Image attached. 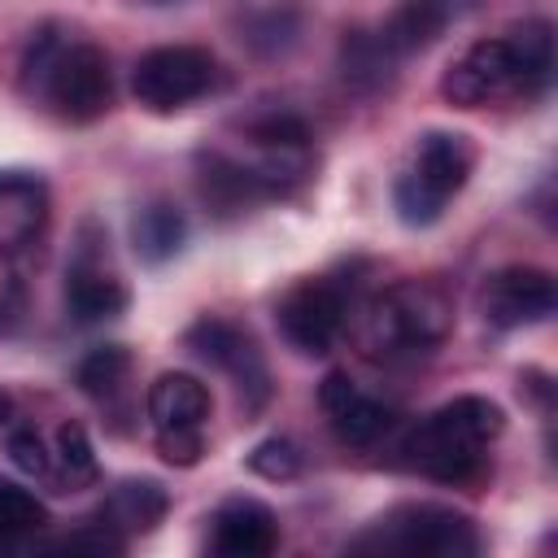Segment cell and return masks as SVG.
<instances>
[{"mask_svg":"<svg viewBox=\"0 0 558 558\" xmlns=\"http://www.w3.org/2000/svg\"><path fill=\"white\" fill-rule=\"evenodd\" d=\"M22 92L52 118L87 126L113 105V70L105 48H96L92 39H74L61 26H44L26 44Z\"/></svg>","mask_w":558,"mask_h":558,"instance_id":"cell-1","label":"cell"},{"mask_svg":"<svg viewBox=\"0 0 558 558\" xmlns=\"http://www.w3.org/2000/svg\"><path fill=\"white\" fill-rule=\"evenodd\" d=\"M453 331V301L436 279H397L357 314V344L366 357L401 366L432 357Z\"/></svg>","mask_w":558,"mask_h":558,"instance_id":"cell-2","label":"cell"},{"mask_svg":"<svg viewBox=\"0 0 558 558\" xmlns=\"http://www.w3.org/2000/svg\"><path fill=\"white\" fill-rule=\"evenodd\" d=\"M501 427H506V414H501L497 401H488V397H453V401H445L440 410L423 414L410 427L401 453L427 480L471 484L484 471L488 445L501 436Z\"/></svg>","mask_w":558,"mask_h":558,"instance_id":"cell-3","label":"cell"},{"mask_svg":"<svg viewBox=\"0 0 558 558\" xmlns=\"http://www.w3.org/2000/svg\"><path fill=\"white\" fill-rule=\"evenodd\" d=\"M475 170V148L458 131H423L405 148L392 174V209L405 227H432L445 218L449 201L466 187Z\"/></svg>","mask_w":558,"mask_h":558,"instance_id":"cell-4","label":"cell"},{"mask_svg":"<svg viewBox=\"0 0 558 558\" xmlns=\"http://www.w3.org/2000/svg\"><path fill=\"white\" fill-rule=\"evenodd\" d=\"M349 549L357 554H405V558H471L480 554L475 523L436 501H405L379 514Z\"/></svg>","mask_w":558,"mask_h":558,"instance_id":"cell-5","label":"cell"},{"mask_svg":"<svg viewBox=\"0 0 558 558\" xmlns=\"http://www.w3.org/2000/svg\"><path fill=\"white\" fill-rule=\"evenodd\" d=\"M209 414H214V397L196 375L166 371L148 384V418L157 427V449L170 466H196L201 462Z\"/></svg>","mask_w":558,"mask_h":558,"instance_id":"cell-6","label":"cell"},{"mask_svg":"<svg viewBox=\"0 0 558 558\" xmlns=\"http://www.w3.org/2000/svg\"><path fill=\"white\" fill-rule=\"evenodd\" d=\"M218 78V61L196 44L148 48L131 70V92L148 113H174L201 100Z\"/></svg>","mask_w":558,"mask_h":558,"instance_id":"cell-7","label":"cell"},{"mask_svg":"<svg viewBox=\"0 0 558 558\" xmlns=\"http://www.w3.org/2000/svg\"><path fill=\"white\" fill-rule=\"evenodd\" d=\"M275 323L283 331V340L305 353V357H323L344 323H349V288L331 275H310V279H296L279 305H275Z\"/></svg>","mask_w":558,"mask_h":558,"instance_id":"cell-8","label":"cell"},{"mask_svg":"<svg viewBox=\"0 0 558 558\" xmlns=\"http://www.w3.org/2000/svg\"><path fill=\"white\" fill-rule=\"evenodd\" d=\"M183 344H187L201 362H209L214 371H222V375L235 384V397L244 401L248 414H257V410L270 401V392H275L270 366H266L257 340H253L240 323H227V318H209V314H205V318H196V323L187 327Z\"/></svg>","mask_w":558,"mask_h":558,"instance_id":"cell-9","label":"cell"},{"mask_svg":"<svg viewBox=\"0 0 558 558\" xmlns=\"http://www.w3.org/2000/svg\"><path fill=\"white\" fill-rule=\"evenodd\" d=\"M440 96L458 109H480L488 100L501 96H527V78H523V57L514 35H497V39H480L471 44L440 78Z\"/></svg>","mask_w":558,"mask_h":558,"instance_id":"cell-10","label":"cell"},{"mask_svg":"<svg viewBox=\"0 0 558 558\" xmlns=\"http://www.w3.org/2000/svg\"><path fill=\"white\" fill-rule=\"evenodd\" d=\"M475 301H480V314L488 327L519 331V327L545 323L558 310V283L545 266H501V270L484 275Z\"/></svg>","mask_w":558,"mask_h":558,"instance_id":"cell-11","label":"cell"},{"mask_svg":"<svg viewBox=\"0 0 558 558\" xmlns=\"http://www.w3.org/2000/svg\"><path fill=\"white\" fill-rule=\"evenodd\" d=\"M318 405H323V418H327V427L336 432V440L349 445V449H371V445H379V440L392 432V423H397L392 405H384L379 397L362 392L344 371H331V375L323 379Z\"/></svg>","mask_w":558,"mask_h":558,"instance_id":"cell-12","label":"cell"},{"mask_svg":"<svg viewBox=\"0 0 558 558\" xmlns=\"http://www.w3.org/2000/svg\"><path fill=\"white\" fill-rule=\"evenodd\" d=\"M279 545V519L257 497H227L209 514V554L218 558H266Z\"/></svg>","mask_w":558,"mask_h":558,"instance_id":"cell-13","label":"cell"},{"mask_svg":"<svg viewBox=\"0 0 558 558\" xmlns=\"http://www.w3.org/2000/svg\"><path fill=\"white\" fill-rule=\"evenodd\" d=\"M48 227V183L31 170H0V262L22 257Z\"/></svg>","mask_w":558,"mask_h":558,"instance_id":"cell-14","label":"cell"},{"mask_svg":"<svg viewBox=\"0 0 558 558\" xmlns=\"http://www.w3.org/2000/svg\"><path fill=\"white\" fill-rule=\"evenodd\" d=\"M131 292L126 283L105 266L100 248L96 244H83L74 253V262L65 266V305L78 323H105V318H118L126 310Z\"/></svg>","mask_w":558,"mask_h":558,"instance_id":"cell-15","label":"cell"},{"mask_svg":"<svg viewBox=\"0 0 558 558\" xmlns=\"http://www.w3.org/2000/svg\"><path fill=\"white\" fill-rule=\"evenodd\" d=\"M196 192L218 218L248 214L257 201H266L257 174L235 153H222V148H201L196 153Z\"/></svg>","mask_w":558,"mask_h":558,"instance_id":"cell-16","label":"cell"},{"mask_svg":"<svg viewBox=\"0 0 558 558\" xmlns=\"http://www.w3.org/2000/svg\"><path fill=\"white\" fill-rule=\"evenodd\" d=\"M449 22H453V0H401V4L384 17V26H379L375 35H379L384 48L401 61V57L427 52V48L445 35Z\"/></svg>","mask_w":558,"mask_h":558,"instance_id":"cell-17","label":"cell"},{"mask_svg":"<svg viewBox=\"0 0 558 558\" xmlns=\"http://www.w3.org/2000/svg\"><path fill=\"white\" fill-rule=\"evenodd\" d=\"M166 510H170V493L157 480H122L109 488L96 519L118 536H140V532H153L166 519Z\"/></svg>","mask_w":558,"mask_h":558,"instance_id":"cell-18","label":"cell"},{"mask_svg":"<svg viewBox=\"0 0 558 558\" xmlns=\"http://www.w3.org/2000/svg\"><path fill=\"white\" fill-rule=\"evenodd\" d=\"M131 240H135V253L148 262V266H161L170 262L183 240H187V218L179 205L170 201H148L135 218H131Z\"/></svg>","mask_w":558,"mask_h":558,"instance_id":"cell-19","label":"cell"},{"mask_svg":"<svg viewBox=\"0 0 558 558\" xmlns=\"http://www.w3.org/2000/svg\"><path fill=\"white\" fill-rule=\"evenodd\" d=\"M397 57L384 48V39L375 31H349L344 44H340V74L349 87L357 92H375L388 83Z\"/></svg>","mask_w":558,"mask_h":558,"instance_id":"cell-20","label":"cell"},{"mask_svg":"<svg viewBox=\"0 0 558 558\" xmlns=\"http://www.w3.org/2000/svg\"><path fill=\"white\" fill-rule=\"evenodd\" d=\"M52 466H57V480H61L65 488H87V484H96L100 466H96V449H92L83 423H61V427H57Z\"/></svg>","mask_w":558,"mask_h":558,"instance_id":"cell-21","label":"cell"},{"mask_svg":"<svg viewBox=\"0 0 558 558\" xmlns=\"http://www.w3.org/2000/svg\"><path fill=\"white\" fill-rule=\"evenodd\" d=\"M44 523H48V506L31 488H22V484L0 475V545L35 536Z\"/></svg>","mask_w":558,"mask_h":558,"instance_id":"cell-22","label":"cell"},{"mask_svg":"<svg viewBox=\"0 0 558 558\" xmlns=\"http://www.w3.org/2000/svg\"><path fill=\"white\" fill-rule=\"evenodd\" d=\"M514 44H519V57H523V78H527V96H541L549 87V74H554V26L545 17H532L523 26L510 31Z\"/></svg>","mask_w":558,"mask_h":558,"instance_id":"cell-23","label":"cell"},{"mask_svg":"<svg viewBox=\"0 0 558 558\" xmlns=\"http://www.w3.org/2000/svg\"><path fill=\"white\" fill-rule=\"evenodd\" d=\"M126 375H131V353H126L122 344H100V349H92V353L78 362V371H74L78 388H83L87 397H96V401H109V397L126 384Z\"/></svg>","mask_w":558,"mask_h":558,"instance_id":"cell-24","label":"cell"},{"mask_svg":"<svg viewBox=\"0 0 558 558\" xmlns=\"http://www.w3.org/2000/svg\"><path fill=\"white\" fill-rule=\"evenodd\" d=\"M248 471L262 480H292L301 471V449L283 436H270L248 453Z\"/></svg>","mask_w":558,"mask_h":558,"instance_id":"cell-25","label":"cell"},{"mask_svg":"<svg viewBox=\"0 0 558 558\" xmlns=\"http://www.w3.org/2000/svg\"><path fill=\"white\" fill-rule=\"evenodd\" d=\"M9 458L17 462V471H26V475H52V449L44 445V436L35 432V427H17L13 436H9Z\"/></svg>","mask_w":558,"mask_h":558,"instance_id":"cell-26","label":"cell"},{"mask_svg":"<svg viewBox=\"0 0 558 558\" xmlns=\"http://www.w3.org/2000/svg\"><path fill=\"white\" fill-rule=\"evenodd\" d=\"M9 414H13V401H9V392H4V388H0V423H4V418H9Z\"/></svg>","mask_w":558,"mask_h":558,"instance_id":"cell-27","label":"cell"}]
</instances>
